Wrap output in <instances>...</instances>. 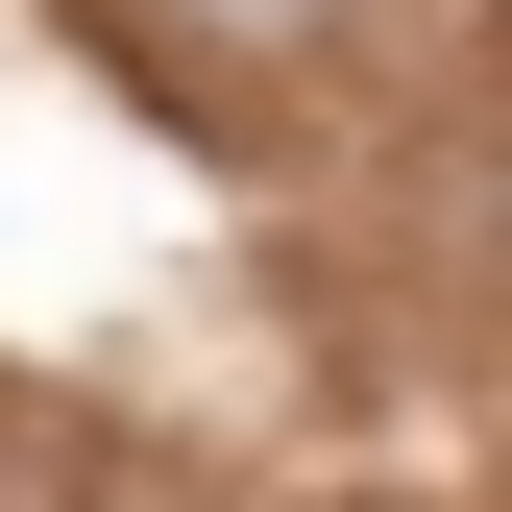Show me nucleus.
<instances>
[{"mask_svg":"<svg viewBox=\"0 0 512 512\" xmlns=\"http://www.w3.org/2000/svg\"><path fill=\"white\" fill-rule=\"evenodd\" d=\"M122 25V74H171V98H269L293 49H342V0H98Z\"/></svg>","mask_w":512,"mask_h":512,"instance_id":"f257e3e1","label":"nucleus"}]
</instances>
